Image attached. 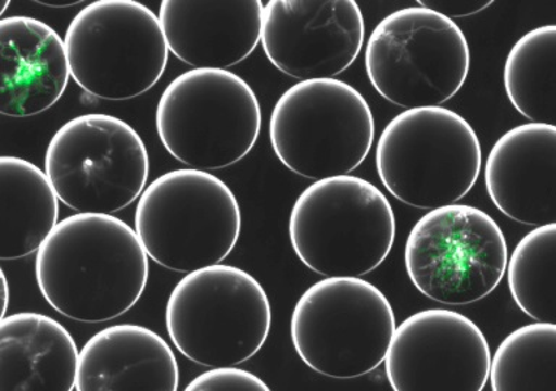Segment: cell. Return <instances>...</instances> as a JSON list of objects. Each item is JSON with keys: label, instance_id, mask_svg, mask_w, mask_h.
Here are the masks:
<instances>
[{"label": "cell", "instance_id": "obj_1", "mask_svg": "<svg viewBox=\"0 0 556 391\" xmlns=\"http://www.w3.org/2000/svg\"><path fill=\"white\" fill-rule=\"evenodd\" d=\"M148 256L119 217L77 213L59 222L39 247L35 278L54 311L68 319H116L141 299Z\"/></svg>", "mask_w": 556, "mask_h": 391}, {"label": "cell", "instance_id": "obj_2", "mask_svg": "<svg viewBox=\"0 0 556 391\" xmlns=\"http://www.w3.org/2000/svg\"><path fill=\"white\" fill-rule=\"evenodd\" d=\"M291 247L307 268L325 277H355L384 263L395 239L389 199L364 178L338 176L313 182L295 200Z\"/></svg>", "mask_w": 556, "mask_h": 391}, {"label": "cell", "instance_id": "obj_3", "mask_svg": "<svg viewBox=\"0 0 556 391\" xmlns=\"http://www.w3.org/2000/svg\"><path fill=\"white\" fill-rule=\"evenodd\" d=\"M241 226L229 186L187 168L163 174L142 191L134 230L152 261L189 274L220 264L237 245Z\"/></svg>", "mask_w": 556, "mask_h": 391}, {"label": "cell", "instance_id": "obj_4", "mask_svg": "<svg viewBox=\"0 0 556 391\" xmlns=\"http://www.w3.org/2000/svg\"><path fill=\"white\" fill-rule=\"evenodd\" d=\"M481 164L476 130L442 106L399 113L376 148L377 173L386 190L399 202L425 211L465 198L480 177Z\"/></svg>", "mask_w": 556, "mask_h": 391}, {"label": "cell", "instance_id": "obj_5", "mask_svg": "<svg viewBox=\"0 0 556 391\" xmlns=\"http://www.w3.org/2000/svg\"><path fill=\"white\" fill-rule=\"evenodd\" d=\"M271 304L250 273L216 264L182 277L165 308V326L186 358L208 368L251 360L267 341Z\"/></svg>", "mask_w": 556, "mask_h": 391}, {"label": "cell", "instance_id": "obj_6", "mask_svg": "<svg viewBox=\"0 0 556 391\" xmlns=\"http://www.w3.org/2000/svg\"><path fill=\"white\" fill-rule=\"evenodd\" d=\"M155 124L174 159L207 173L250 154L261 133V108L254 90L237 74L193 68L161 94Z\"/></svg>", "mask_w": 556, "mask_h": 391}, {"label": "cell", "instance_id": "obj_7", "mask_svg": "<svg viewBox=\"0 0 556 391\" xmlns=\"http://www.w3.org/2000/svg\"><path fill=\"white\" fill-rule=\"evenodd\" d=\"M393 307L371 282L329 277L295 303L291 342L313 371L352 380L380 367L395 332Z\"/></svg>", "mask_w": 556, "mask_h": 391}, {"label": "cell", "instance_id": "obj_8", "mask_svg": "<svg viewBox=\"0 0 556 391\" xmlns=\"http://www.w3.org/2000/svg\"><path fill=\"white\" fill-rule=\"evenodd\" d=\"M371 108L355 87L338 78L300 81L278 99L269 141L290 172L311 180L350 176L371 151Z\"/></svg>", "mask_w": 556, "mask_h": 391}, {"label": "cell", "instance_id": "obj_9", "mask_svg": "<svg viewBox=\"0 0 556 391\" xmlns=\"http://www.w3.org/2000/svg\"><path fill=\"white\" fill-rule=\"evenodd\" d=\"M471 55L454 21L417 4L390 13L372 30L365 70L387 102L408 109L434 108L463 89Z\"/></svg>", "mask_w": 556, "mask_h": 391}, {"label": "cell", "instance_id": "obj_10", "mask_svg": "<svg viewBox=\"0 0 556 391\" xmlns=\"http://www.w3.org/2000/svg\"><path fill=\"white\" fill-rule=\"evenodd\" d=\"M64 47L74 81L111 102L147 93L168 63L159 16L135 0H96L83 8L70 22Z\"/></svg>", "mask_w": 556, "mask_h": 391}, {"label": "cell", "instance_id": "obj_11", "mask_svg": "<svg viewBox=\"0 0 556 391\" xmlns=\"http://www.w3.org/2000/svg\"><path fill=\"white\" fill-rule=\"evenodd\" d=\"M43 173L56 199L72 211L112 215L146 190L150 159L132 126L119 117L87 113L56 130Z\"/></svg>", "mask_w": 556, "mask_h": 391}, {"label": "cell", "instance_id": "obj_12", "mask_svg": "<svg viewBox=\"0 0 556 391\" xmlns=\"http://www.w3.org/2000/svg\"><path fill=\"white\" fill-rule=\"evenodd\" d=\"M506 238L497 222L469 204L426 213L404 248L406 272L434 302L464 306L493 293L506 274Z\"/></svg>", "mask_w": 556, "mask_h": 391}, {"label": "cell", "instance_id": "obj_13", "mask_svg": "<svg viewBox=\"0 0 556 391\" xmlns=\"http://www.w3.org/2000/svg\"><path fill=\"white\" fill-rule=\"evenodd\" d=\"M384 361L394 391H482L491 352L476 321L458 312L429 308L395 328Z\"/></svg>", "mask_w": 556, "mask_h": 391}, {"label": "cell", "instance_id": "obj_14", "mask_svg": "<svg viewBox=\"0 0 556 391\" xmlns=\"http://www.w3.org/2000/svg\"><path fill=\"white\" fill-rule=\"evenodd\" d=\"M365 38L354 0H269L261 43L269 63L299 80L333 78L358 59Z\"/></svg>", "mask_w": 556, "mask_h": 391}, {"label": "cell", "instance_id": "obj_15", "mask_svg": "<svg viewBox=\"0 0 556 391\" xmlns=\"http://www.w3.org/2000/svg\"><path fill=\"white\" fill-rule=\"evenodd\" d=\"M485 187L511 220L556 224V126L526 124L500 137L486 159Z\"/></svg>", "mask_w": 556, "mask_h": 391}, {"label": "cell", "instance_id": "obj_16", "mask_svg": "<svg viewBox=\"0 0 556 391\" xmlns=\"http://www.w3.org/2000/svg\"><path fill=\"white\" fill-rule=\"evenodd\" d=\"M260 0H164L159 21L168 51L194 68L226 70L261 39Z\"/></svg>", "mask_w": 556, "mask_h": 391}, {"label": "cell", "instance_id": "obj_17", "mask_svg": "<svg viewBox=\"0 0 556 391\" xmlns=\"http://www.w3.org/2000/svg\"><path fill=\"white\" fill-rule=\"evenodd\" d=\"M63 39L28 16L0 20V115L29 117L54 106L67 89Z\"/></svg>", "mask_w": 556, "mask_h": 391}, {"label": "cell", "instance_id": "obj_18", "mask_svg": "<svg viewBox=\"0 0 556 391\" xmlns=\"http://www.w3.org/2000/svg\"><path fill=\"white\" fill-rule=\"evenodd\" d=\"M172 346L139 325L109 326L78 352L76 391H177Z\"/></svg>", "mask_w": 556, "mask_h": 391}, {"label": "cell", "instance_id": "obj_19", "mask_svg": "<svg viewBox=\"0 0 556 391\" xmlns=\"http://www.w3.org/2000/svg\"><path fill=\"white\" fill-rule=\"evenodd\" d=\"M78 350L68 330L42 313L0 320V391H73Z\"/></svg>", "mask_w": 556, "mask_h": 391}, {"label": "cell", "instance_id": "obj_20", "mask_svg": "<svg viewBox=\"0 0 556 391\" xmlns=\"http://www.w3.org/2000/svg\"><path fill=\"white\" fill-rule=\"evenodd\" d=\"M59 215V199L46 173L28 160L0 156V261L38 251Z\"/></svg>", "mask_w": 556, "mask_h": 391}, {"label": "cell", "instance_id": "obj_21", "mask_svg": "<svg viewBox=\"0 0 556 391\" xmlns=\"http://www.w3.org/2000/svg\"><path fill=\"white\" fill-rule=\"evenodd\" d=\"M555 73V25L529 30L508 52L504 89L530 124L556 125Z\"/></svg>", "mask_w": 556, "mask_h": 391}, {"label": "cell", "instance_id": "obj_22", "mask_svg": "<svg viewBox=\"0 0 556 391\" xmlns=\"http://www.w3.org/2000/svg\"><path fill=\"white\" fill-rule=\"evenodd\" d=\"M493 391H556V326H521L491 356Z\"/></svg>", "mask_w": 556, "mask_h": 391}, {"label": "cell", "instance_id": "obj_23", "mask_svg": "<svg viewBox=\"0 0 556 391\" xmlns=\"http://www.w3.org/2000/svg\"><path fill=\"white\" fill-rule=\"evenodd\" d=\"M511 298L538 324L556 321V224L530 230L507 261Z\"/></svg>", "mask_w": 556, "mask_h": 391}, {"label": "cell", "instance_id": "obj_24", "mask_svg": "<svg viewBox=\"0 0 556 391\" xmlns=\"http://www.w3.org/2000/svg\"><path fill=\"white\" fill-rule=\"evenodd\" d=\"M185 391H271L255 374L242 368H213L195 377Z\"/></svg>", "mask_w": 556, "mask_h": 391}, {"label": "cell", "instance_id": "obj_25", "mask_svg": "<svg viewBox=\"0 0 556 391\" xmlns=\"http://www.w3.org/2000/svg\"><path fill=\"white\" fill-rule=\"evenodd\" d=\"M491 0H419L417 4L439 13V15L454 20V17H465L476 15L478 12L485 11L491 7Z\"/></svg>", "mask_w": 556, "mask_h": 391}, {"label": "cell", "instance_id": "obj_26", "mask_svg": "<svg viewBox=\"0 0 556 391\" xmlns=\"http://www.w3.org/2000/svg\"><path fill=\"white\" fill-rule=\"evenodd\" d=\"M9 306V286L3 269L0 268V320L7 315Z\"/></svg>", "mask_w": 556, "mask_h": 391}, {"label": "cell", "instance_id": "obj_27", "mask_svg": "<svg viewBox=\"0 0 556 391\" xmlns=\"http://www.w3.org/2000/svg\"><path fill=\"white\" fill-rule=\"evenodd\" d=\"M43 4V7H50V8H70L74 7V4L81 3L80 0H76V2H65V3H51V2H37Z\"/></svg>", "mask_w": 556, "mask_h": 391}, {"label": "cell", "instance_id": "obj_28", "mask_svg": "<svg viewBox=\"0 0 556 391\" xmlns=\"http://www.w3.org/2000/svg\"><path fill=\"white\" fill-rule=\"evenodd\" d=\"M9 3H11L9 0H0V16L3 15L4 11H7Z\"/></svg>", "mask_w": 556, "mask_h": 391}]
</instances>
